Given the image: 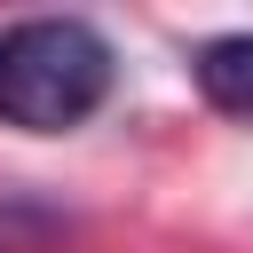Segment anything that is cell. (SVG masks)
I'll return each mask as SVG.
<instances>
[{
	"mask_svg": "<svg viewBox=\"0 0 253 253\" xmlns=\"http://www.w3.org/2000/svg\"><path fill=\"white\" fill-rule=\"evenodd\" d=\"M111 95V40L79 16H32L0 32V119L24 134H63Z\"/></svg>",
	"mask_w": 253,
	"mask_h": 253,
	"instance_id": "6da1fadb",
	"label": "cell"
},
{
	"mask_svg": "<svg viewBox=\"0 0 253 253\" xmlns=\"http://www.w3.org/2000/svg\"><path fill=\"white\" fill-rule=\"evenodd\" d=\"M190 79H198V95H206L221 119H245V126H253V32L206 40V47L190 55Z\"/></svg>",
	"mask_w": 253,
	"mask_h": 253,
	"instance_id": "7a4b0ae2",
	"label": "cell"
}]
</instances>
